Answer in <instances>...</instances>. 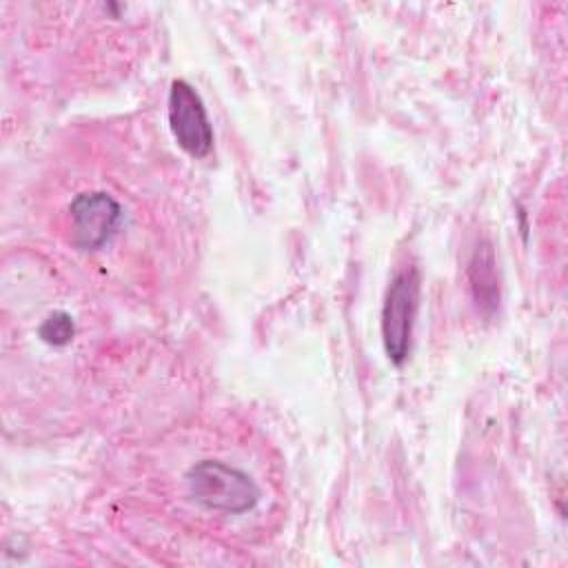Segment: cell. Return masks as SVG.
<instances>
[{"mask_svg":"<svg viewBox=\"0 0 568 568\" xmlns=\"http://www.w3.org/2000/svg\"><path fill=\"white\" fill-rule=\"evenodd\" d=\"M191 497L209 510L240 515L251 510L260 499V488L240 468L217 459H202L186 470Z\"/></svg>","mask_w":568,"mask_h":568,"instance_id":"1","label":"cell"},{"mask_svg":"<svg viewBox=\"0 0 568 568\" xmlns=\"http://www.w3.org/2000/svg\"><path fill=\"white\" fill-rule=\"evenodd\" d=\"M417 306L419 273L415 266H406L390 280L382 304V342L395 366H402L408 357Z\"/></svg>","mask_w":568,"mask_h":568,"instance_id":"2","label":"cell"},{"mask_svg":"<svg viewBox=\"0 0 568 568\" xmlns=\"http://www.w3.org/2000/svg\"><path fill=\"white\" fill-rule=\"evenodd\" d=\"M169 126L182 151L204 158L213 149V129L202 98L186 80H173L169 89Z\"/></svg>","mask_w":568,"mask_h":568,"instance_id":"3","label":"cell"},{"mask_svg":"<svg viewBox=\"0 0 568 568\" xmlns=\"http://www.w3.org/2000/svg\"><path fill=\"white\" fill-rule=\"evenodd\" d=\"M73 242L82 251L100 248L118 229L122 220L120 204L102 191H89L73 197L71 206Z\"/></svg>","mask_w":568,"mask_h":568,"instance_id":"4","label":"cell"},{"mask_svg":"<svg viewBox=\"0 0 568 568\" xmlns=\"http://www.w3.org/2000/svg\"><path fill=\"white\" fill-rule=\"evenodd\" d=\"M470 286L477 304L484 311H493L499 300V286H497V273H495V255L490 244H481L475 248V255L470 260Z\"/></svg>","mask_w":568,"mask_h":568,"instance_id":"5","label":"cell"},{"mask_svg":"<svg viewBox=\"0 0 568 568\" xmlns=\"http://www.w3.org/2000/svg\"><path fill=\"white\" fill-rule=\"evenodd\" d=\"M38 335L49 346H64L75 335L73 317L64 311H53L51 315H47V320H42V324L38 328Z\"/></svg>","mask_w":568,"mask_h":568,"instance_id":"6","label":"cell"}]
</instances>
